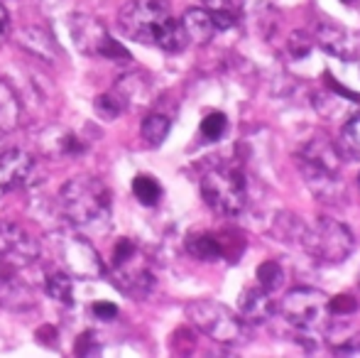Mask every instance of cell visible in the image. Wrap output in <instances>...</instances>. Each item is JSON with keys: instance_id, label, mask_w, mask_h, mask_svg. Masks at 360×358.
<instances>
[{"instance_id": "obj_1", "label": "cell", "mask_w": 360, "mask_h": 358, "mask_svg": "<svg viewBox=\"0 0 360 358\" xmlns=\"http://www.w3.org/2000/svg\"><path fill=\"white\" fill-rule=\"evenodd\" d=\"M118 23L125 37L155 44L165 52H179L189 44L181 25L172 18L167 0H130L120 10Z\"/></svg>"}, {"instance_id": "obj_2", "label": "cell", "mask_w": 360, "mask_h": 358, "mask_svg": "<svg viewBox=\"0 0 360 358\" xmlns=\"http://www.w3.org/2000/svg\"><path fill=\"white\" fill-rule=\"evenodd\" d=\"M67 221L81 234H98L110 226V189L96 177H74L59 191Z\"/></svg>"}, {"instance_id": "obj_3", "label": "cell", "mask_w": 360, "mask_h": 358, "mask_svg": "<svg viewBox=\"0 0 360 358\" xmlns=\"http://www.w3.org/2000/svg\"><path fill=\"white\" fill-rule=\"evenodd\" d=\"M341 153L338 148L323 135L311 138L299 153L297 162L302 170V177L309 184V189L316 194V199L323 201H336L343 194L341 184Z\"/></svg>"}, {"instance_id": "obj_4", "label": "cell", "mask_w": 360, "mask_h": 358, "mask_svg": "<svg viewBox=\"0 0 360 358\" xmlns=\"http://www.w3.org/2000/svg\"><path fill=\"white\" fill-rule=\"evenodd\" d=\"M299 243L307 250L309 258L323 265H338L353 253L356 238L346 224L336 219H319L311 226H304Z\"/></svg>"}, {"instance_id": "obj_5", "label": "cell", "mask_w": 360, "mask_h": 358, "mask_svg": "<svg viewBox=\"0 0 360 358\" xmlns=\"http://www.w3.org/2000/svg\"><path fill=\"white\" fill-rule=\"evenodd\" d=\"M201 194L204 201L221 216H236L245 209L248 186L245 177L238 167L218 165L211 167L201 179Z\"/></svg>"}, {"instance_id": "obj_6", "label": "cell", "mask_w": 360, "mask_h": 358, "mask_svg": "<svg viewBox=\"0 0 360 358\" xmlns=\"http://www.w3.org/2000/svg\"><path fill=\"white\" fill-rule=\"evenodd\" d=\"M186 317L204 336L218 344H238L245 336V321L226 305L214 300H196L186 305Z\"/></svg>"}, {"instance_id": "obj_7", "label": "cell", "mask_w": 360, "mask_h": 358, "mask_svg": "<svg viewBox=\"0 0 360 358\" xmlns=\"http://www.w3.org/2000/svg\"><path fill=\"white\" fill-rule=\"evenodd\" d=\"M69 32H72L76 49L89 54V57H103V59H113V62H128L130 59L128 49L120 42H115L94 15H81V13L72 15Z\"/></svg>"}, {"instance_id": "obj_8", "label": "cell", "mask_w": 360, "mask_h": 358, "mask_svg": "<svg viewBox=\"0 0 360 358\" xmlns=\"http://www.w3.org/2000/svg\"><path fill=\"white\" fill-rule=\"evenodd\" d=\"M282 317L299 331H314L323 324L328 314V297L314 287H294L280 305Z\"/></svg>"}, {"instance_id": "obj_9", "label": "cell", "mask_w": 360, "mask_h": 358, "mask_svg": "<svg viewBox=\"0 0 360 358\" xmlns=\"http://www.w3.org/2000/svg\"><path fill=\"white\" fill-rule=\"evenodd\" d=\"M59 260L69 275L84 277V280L103 275V263L98 253L81 234H67L59 238Z\"/></svg>"}, {"instance_id": "obj_10", "label": "cell", "mask_w": 360, "mask_h": 358, "mask_svg": "<svg viewBox=\"0 0 360 358\" xmlns=\"http://www.w3.org/2000/svg\"><path fill=\"white\" fill-rule=\"evenodd\" d=\"M0 258L13 268H27L39 258V243L18 224L0 221Z\"/></svg>"}, {"instance_id": "obj_11", "label": "cell", "mask_w": 360, "mask_h": 358, "mask_svg": "<svg viewBox=\"0 0 360 358\" xmlns=\"http://www.w3.org/2000/svg\"><path fill=\"white\" fill-rule=\"evenodd\" d=\"M39 148L49 158H81L91 148V140L67 125H49L44 133H39Z\"/></svg>"}, {"instance_id": "obj_12", "label": "cell", "mask_w": 360, "mask_h": 358, "mask_svg": "<svg viewBox=\"0 0 360 358\" xmlns=\"http://www.w3.org/2000/svg\"><path fill=\"white\" fill-rule=\"evenodd\" d=\"M113 272H115V285L130 297H147L152 292V287H155V277H152L140 250L135 255H130L125 263L113 265Z\"/></svg>"}, {"instance_id": "obj_13", "label": "cell", "mask_w": 360, "mask_h": 358, "mask_svg": "<svg viewBox=\"0 0 360 358\" xmlns=\"http://www.w3.org/2000/svg\"><path fill=\"white\" fill-rule=\"evenodd\" d=\"M32 172V158L22 150H5L0 153V196L10 194L22 186Z\"/></svg>"}, {"instance_id": "obj_14", "label": "cell", "mask_w": 360, "mask_h": 358, "mask_svg": "<svg viewBox=\"0 0 360 358\" xmlns=\"http://www.w3.org/2000/svg\"><path fill=\"white\" fill-rule=\"evenodd\" d=\"M238 309H240V319L245 324H265L272 317V300L270 292L262 287H248L243 295L238 297Z\"/></svg>"}, {"instance_id": "obj_15", "label": "cell", "mask_w": 360, "mask_h": 358, "mask_svg": "<svg viewBox=\"0 0 360 358\" xmlns=\"http://www.w3.org/2000/svg\"><path fill=\"white\" fill-rule=\"evenodd\" d=\"M316 42L326 49L328 54L338 59H353L356 57V42L353 37L336 23H321L316 30Z\"/></svg>"}, {"instance_id": "obj_16", "label": "cell", "mask_w": 360, "mask_h": 358, "mask_svg": "<svg viewBox=\"0 0 360 358\" xmlns=\"http://www.w3.org/2000/svg\"><path fill=\"white\" fill-rule=\"evenodd\" d=\"M0 307L10 312H25L34 307V295L25 282H20L15 275L0 272Z\"/></svg>"}, {"instance_id": "obj_17", "label": "cell", "mask_w": 360, "mask_h": 358, "mask_svg": "<svg viewBox=\"0 0 360 358\" xmlns=\"http://www.w3.org/2000/svg\"><path fill=\"white\" fill-rule=\"evenodd\" d=\"M179 25L186 34V42H194V44H209L211 39H214V34L218 32L211 13L209 10H201V8L186 10Z\"/></svg>"}, {"instance_id": "obj_18", "label": "cell", "mask_w": 360, "mask_h": 358, "mask_svg": "<svg viewBox=\"0 0 360 358\" xmlns=\"http://www.w3.org/2000/svg\"><path fill=\"white\" fill-rule=\"evenodd\" d=\"M20 47H25L30 54L44 59V62H49V64L59 57V47H57V42H54V37H49V34L39 27L22 30V32H20Z\"/></svg>"}, {"instance_id": "obj_19", "label": "cell", "mask_w": 360, "mask_h": 358, "mask_svg": "<svg viewBox=\"0 0 360 358\" xmlns=\"http://www.w3.org/2000/svg\"><path fill=\"white\" fill-rule=\"evenodd\" d=\"M20 98L13 89H10L8 82L0 79V138H5L8 133H13L20 125Z\"/></svg>"}, {"instance_id": "obj_20", "label": "cell", "mask_w": 360, "mask_h": 358, "mask_svg": "<svg viewBox=\"0 0 360 358\" xmlns=\"http://www.w3.org/2000/svg\"><path fill=\"white\" fill-rule=\"evenodd\" d=\"M186 253L196 260H204V263H216V260L223 258V248H221L218 236L206 234V231L191 234L189 238H186Z\"/></svg>"}, {"instance_id": "obj_21", "label": "cell", "mask_w": 360, "mask_h": 358, "mask_svg": "<svg viewBox=\"0 0 360 358\" xmlns=\"http://www.w3.org/2000/svg\"><path fill=\"white\" fill-rule=\"evenodd\" d=\"M336 148H338V153H341V158L360 160V113H356L353 118H348L346 123H343Z\"/></svg>"}, {"instance_id": "obj_22", "label": "cell", "mask_w": 360, "mask_h": 358, "mask_svg": "<svg viewBox=\"0 0 360 358\" xmlns=\"http://www.w3.org/2000/svg\"><path fill=\"white\" fill-rule=\"evenodd\" d=\"M44 290L52 300L62 302V305H72L74 302V287H72V277L67 270H54L47 272L44 277Z\"/></svg>"}, {"instance_id": "obj_23", "label": "cell", "mask_w": 360, "mask_h": 358, "mask_svg": "<svg viewBox=\"0 0 360 358\" xmlns=\"http://www.w3.org/2000/svg\"><path fill=\"white\" fill-rule=\"evenodd\" d=\"M169 118L162 113H150L147 118L143 120V128H140V133H143V140L147 145H152V148H157V145L165 143V138L169 135Z\"/></svg>"}, {"instance_id": "obj_24", "label": "cell", "mask_w": 360, "mask_h": 358, "mask_svg": "<svg viewBox=\"0 0 360 358\" xmlns=\"http://www.w3.org/2000/svg\"><path fill=\"white\" fill-rule=\"evenodd\" d=\"M206 10L214 18L216 30H228L236 25L238 20V10H236V0H204Z\"/></svg>"}, {"instance_id": "obj_25", "label": "cell", "mask_w": 360, "mask_h": 358, "mask_svg": "<svg viewBox=\"0 0 360 358\" xmlns=\"http://www.w3.org/2000/svg\"><path fill=\"white\" fill-rule=\"evenodd\" d=\"M133 194L143 206H155L157 201L162 199V186H160V181L155 177H150V174H138V177L133 179Z\"/></svg>"}, {"instance_id": "obj_26", "label": "cell", "mask_w": 360, "mask_h": 358, "mask_svg": "<svg viewBox=\"0 0 360 358\" xmlns=\"http://www.w3.org/2000/svg\"><path fill=\"white\" fill-rule=\"evenodd\" d=\"M226 128H228V120L221 110H211V113H206L204 120H201V135H204V140H209V143L221 140Z\"/></svg>"}, {"instance_id": "obj_27", "label": "cell", "mask_w": 360, "mask_h": 358, "mask_svg": "<svg viewBox=\"0 0 360 358\" xmlns=\"http://www.w3.org/2000/svg\"><path fill=\"white\" fill-rule=\"evenodd\" d=\"M257 282H260L262 290L272 292L277 290V287H282V282H285V272L277 263H262L260 268H257Z\"/></svg>"}, {"instance_id": "obj_28", "label": "cell", "mask_w": 360, "mask_h": 358, "mask_svg": "<svg viewBox=\"0 0 360 358\" xmlns=\"http://www.w3.org/2000/svg\"><path fill=\"white\" fill-rule=\"evenodd\" d=\"M123 108H125L123 98H120L115 91H113V94H103V96H98V98H96V110H98V113L103 115L105 120L118 118Z\"/></svg>"}, {"instance_id": "obj_29", "label": "cell", "mask_w": 360, "mask_h": 358, "mask_svg": "<svg viewBox=\"0 0 360 358\" xmlns=\"http://www.w3.org/2000/svg\"><path fill=\"white\" fill-rule=\"evenodd\" d=\"M358 312V300L353 295H336L328 300V314L333 317H351Z\"/></svg>"}, {"instance_id": "obj_30", "label": "cell", "mask_w": 360, "mask_h": 358, "mask_svg": "<svg viewBox=\"0 0 360 358\" xmlns=\"http://www.w3.org/2000/svg\"><path fill=\"white\" fill-rule=\"evenodd\" d=\"M311 47H314L311 37H309V34H304V32H294L292 37L287 39V52L292 54L294 59H304V57H309V52H311Z\"/></svg>"}, {"instance_id": "obj_31", "label": "cell", "mask_w": 360, "mask_h": 358, "mask_svg": "<svg viewBox=\"0 0 360 358\" xmlns=\"http://www.w3.org/2000/svg\"><path fill=\"white\" fill-rule=\"evenodd\" d=\"M101 341L96 339L94 331H84L76 341V356H101Z\"/></svg>"}, {"instance_id": "obj_32", "label": "cell", "mask_w": 360, "mask_h": 358, "mask_svg": "<svg viewBox=\"0 0 360 358\" xmlns=\"http://www.w3.org/2000/svg\"><path fill=\"white\" fill-rule=\"evenodd\" d=\"M91 309H94V314L98 317L101 321H113L115 317H118V307H115L113 302H96Z\"/></svg>"}, {"instance_id": "obj_33", "label": "cell", "mask_w": 360, "mask_h": 358, "mask_svg": "<svg viewBox=\"0 0 360 358\" xmlns=\"http://www.w3.org/2000/svg\"><path fill=\"white\" fill-rule=\"evenodd\" d=\"M8 32H10V18H8V13H5L3 5H0V44L5 42Z\"/></svg>"}, {"instance_id": "obj_34", "label": "cell", "mask_w": 360, "mask_h": 358, "mask_svg": "<svg viewBox=\"0 0 360 358\" xmlns=\"http://www.w3.org/2000/svg\"><path fill=\"white\" fill-rule=\"evenodd\" d=\"M37 339L42 341V344H54L57 331H54V326H42V329L37 331Z\"/></svg>"}, {"instance_id": "obj_35", "label": "cell", "mask_w": 360, "mask_h": 358, "mask_svg": "<svg viewBox=\"0 0 360 358\" xmlns=\"http://www.w3.org/2000/svg\"><path fill=\"white\" fill-rule=\"evenodd\" d=\"M341 3H348V5H351V3H353V0H341Z\"/></svg>"}, {"instance_id": "obj_36", "label": "cell", "mask_w": 360, "mask_h": 358, "mask_svg": "<svg viewBox=\"0 0 360 358\" xmlns=\"http://www.w3.org/2000/svg\"><path fill=\"white\" fill-rule=\"evenodd\" d=\"M358 181H360V179H358Z\"/></svg>"}]
</instances>
